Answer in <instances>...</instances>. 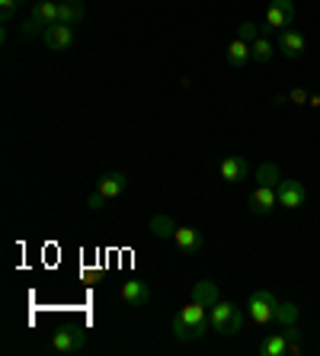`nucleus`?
<instances>
[{
	"mask_svg": "<svg viewBox=\"0 0 320 356\" xmlns=\"http://www.w3.org/2000/svg\"><path fill=\"white\" fill-rule=\"evenodd\" d=\"M276 305H279V298L272 296L269 289L250 292V302H246V308H250V321L260 324V327H266L269 321H276Z\"/></svg>",
	"mask_w": 320,
	"mask_h": 356,
	"instance_id": "obj_2",
	"label": "nucleus"
},
{
	"mask_svg": "<svg viewBox=\"0 0 320 356\" xmlns=\"http://www.w3.org/2000/svg\"><path fill=\"white\" fill-rule=\"evenodd\" d=\"M83 340H87V331L81 324H65V327H58L51 334V350L55 353H74V350L83 347Z\"/></svg>",
	"mask_w": 320,
	"mask_h": 356,
	"instance_id": "obj_4",
	"label": "nucleus"
},
{
	"mask_svg": "<svg viewBox=\"0 0 320 356\" xmlns=\"http://www.w3.org/2000/svg\"><path fill=\"white\" fill-rule=\"evenodd\" d=\"M295 0H272L269 10H266V19H263V29L266 33H282L288 26L295 23Z\"/></svg>",
	"mask_w": 320,
	"mask_h": 356,
	"instance_id": "obj_3",
	"label": "nucleus"
},
{
	"mask_svg": "<svg viewBox=\"0 0 320 356\" xmlns=\"http://www.w3.org/2000/svg\"><path fill=\"white\" fill-rule=\"evenodd\" d=\"M151 286L148 282H141V280H128L122 282V302L125 305H132V308H141V305H148L151 302Z\"/></svg>",
	"mask_w": 320,
	"mask_h": 356,
	"instance_id": "obj_11",
	"label": "nucleus"
},
{
	"mask_svg": "<svg viewBox=\"0 0 320 356\" xmlns=\"http://www.w3.org/2000/svg\"><path fill=\"white\" fill-rule=\"evenodd\" d=\"M276 206H279L276 186H263V183H256V190L250 193V212H253V216H269Z\"/></svg>",
	"mask_w": 320,
	"mask_h": 356,
	"instance_id": "obj_7",
	"label": "nucleus"
},
{
	"mask_svg": "<svg viewBox=\"0 0 320 356\" xmlns=\"http://www.w3.org/2000/svg\"><path fill=\"white\" fill-rule=\"evenodd\" d=\"M224 61H228L230 67H246L250 65V61H253V55H250V42H244V39H234L228 45V49H224Z\"/></svg>",
	"mask_w": 320,
	"mask_h": 356,
	"instance_id": "obj_15",
	"label": "nucleus"
},
{
	"mask_svg": "<svg viewBox=\"0 0 320 356\" xmlns=\"http://www.w3.org/2000/svg\"><path fill=\"white\" fill-rule=\"evenodd\" d=\"M83 17H87V7H83V0H58V23L77 26Z\"/></svg>",
	"mask_w": 320,
	"mask_h": 356,
	"instance_id": "obj_14",
	"label": "nucleus"
},
{
	"mask_svg": "<svg viewBox=\"0 0 320 356\" xmlns=\"http://www.w3.org/2000/svg\"><path fill=\"white\" fill-rule=\"evenodd\" d=\"M298 305H292V302H279L276 305V321L282 324V327H288V324H298Z\"/></svg>",
	"mask_w": 320,
	"mask_h": 356,
	"instance_id": "obj_22",
	"label": "nucleus"
},
{
	"mask_svg": "<svg viewBox=\"0 0 320 356\" xmlns=\"http://www.w3.org/2000/svg\"><path fill=\"white\" fill-rule=\"evenodd\" d=\"M276 42H279V51L285 58H301L304 49H308V39H304L298 29H282Z\"/></svg>",
	"mask_w": 320,
	"mask_h": 356,
	"instance_id": "obj_13",
	"label": "nucleus"
},
{
	"mask_svg": "<svg viewBox=\"0 0 320 356\" xmlns=\"http://www.w3.org/2000/svg\"><path fill=\"white\" fill-rule=\"evenodd\" d=\"M42 42L49 45L51 51H65L74 45V26H65V23H55L45 29V35H42Z\"/></svg>",
	"mask_w": 320,
	"mask_h": 356,
	"instance_id": "obj_8",
	"label": "nucleus"
},
{
	"mask_svg": "<svg viewBox=\"0 0 320 356\" xmlns=\"http://www.w3.org/2000/svg\"><path fill=\"white\" fill-rule=\"evenodd\" d=\"M218 174H221L224 183H240L250 177V164H246L240 154H230V158H224L221 164H218Z\"/></svg>",
	"mask_w": 320,
	"mask_h": 356,
	"instance_id": "obj_12",
	"label": "nucleus"
},
{
	"mask_svg": "<svg viewBox=\"0 0 320 356\" xmlns=\"http://www.w3.org/2000/svg\"><path fill=\"white\" fill-rule=\"evenodd\" d=\"M176 228H180V225L173 222L170 216H164V212L151 216V222H148V232H154L157 238H173V234H176Z\"/></svg>",
	"mask_w": 320,
	"mask_h": 356,
	"instance_id": "obj_17",
	"label": "nucleus"
},
{
	"mask_svg": "<svg viewBox=\"0 0 320 356\" xmlns=\"http://www.w3.org/2000/svg\"><path fill=\"white\" fill-rule=\"evenodd\" d=\"M260 353H263V356H285V353H288V337H285V331L263 337V343H260Z\"/></svg>",
	"mask_w": 320,
	"mask_h": 356,
	"instance_id": "obj_19",
	"label": "nucleus"
},
{
	"mask_svg": "<svg viewBox=\"0 0 320 356\" xmlns=\"http://www.w3.org/2000/svg\"><path fill=\"white\" fill-rule=\"evenodd\" d=\"M173 337H176V340H183V343H189V340H196V337H192V331H189V324L183 321L180 315L173 318Z\"/></svg>",
	"mask_w": 320,
	"mask_h": 356,
	"instance_id": "obj_24",
	"label": "nucleus"
},
{
	"mask_svg": "<svg viewBox=\"0 0 320 356\" xmlns=\"http://www.w3.org/2000/svg\"><path fill=\"white\" fill-rule=\"evenodd\" d=\"M256 183H263V186H279V183H282L279 164H272V161H263V164L256 167Z\"/></svg>",
	"mask_w": 320,
	"mask_h": 356,
	"instance_id": "obj_21",
	"label": "nucleus"
},
{
	"mask_svg": "<svg viewBox=\"0 0 320 356\" xmlns=\"http://www.w3.org/2000/svg\"><path fill=\"white\" fill-rule=\"evenodd\" d=\"M276 196H279L282 209H301L308 202V190L301 186V180H282L276 186Z\"/></svg>",
	"mask_w": 320,
	"mask_h": 356,
	"instance_id": "obj_6",
	"label": "nucleus"
},
{
	"mask_svg": "<svg viewBox=\"0 0 320 356\" xmlns=\"http://www.w3.org/2000/svg\"><path fill=\"white\" fill-rule=\"evenodd\" d=\"M208 321H212V331L221 334V337H234V334H240V327H244V312H240L234 302H214L212 308H208Z\"/></svg>",
	"mask_w": 320,
	"mask_h": 356,
	"instance_id": "obj_1",
	"label": "nucleus"
},
{
	"mask_svg": "<svg viewBox=\"0 0 320 356\" xmlns=\"http://www.w3.org/2000/svg\"><path fill=\"white\" fill-rule=\"evenodd\" d=\"M17 10H19V0H0V19L3 23H13Z\"/></svg>",
	"mask_w": 320,
	"mask_h": 356,
	"instance_id": "obj_26",
	"label": "nucleus"
},
{
	"mask_svg": "<svg viewBox=\"0 0 320 356\" xmlns=\"http://www.w3.org/2000/svg\"><path fill=\"white\" fill-rule=\"evenodd\" d=\"M106 202H109V199L103 196V193H99V190L87 196V209H90V212H99V209H106Z\"/></svg>",
	"mask_w": 320,
	"mask_h": 356,
	"instance_id": "obj_27",
	"label": "nucleus"
},
{
	"mask_svg": "<svg viewBox=\"0 0 320 356\" xmlns=\"http://www.w3.org/2000/svg\"><path fill=\"white\" fill-rule=\"evenodd\" d=\"M29 17H35L42 26H55L58 23V0H35Z\"/></svg>",
	"mask_w": 320,
	"mask_h": 356,
	"instance_id": "obj_16",
	"label": "nucleus"
},
{
	"mask_svg": "<svg viewBox=\"0 0 320 356\" xmlns=\"http://www.w3.org/2000/svg\"><path fill=\"white\" fill-rule=\"evenodd\" d=\"M250 55H253L256 65H266V61H272V55H276V42H272L269 35H260V39L250 45Z\"/></svg>",
	"mask_w": 320,
	"mask_h": 356,
	"instance_id": "obj_20",
	"label": "nucleus"
},
{
	"mask_svg": "<svg viewBox=\"0 0 320 356\" xmlns=\"http://www.w3.org/2000/svg\"><path fill=\"white\" fill-rule=\"evenodd\" d=\"M45 29H49V26H42L35 17H29V19H26V23H23V35H26V39H35V35H45Z\"/></svg>",
	"mask_w": 320,
	"mask_h": 356,
	"instance_id": "obj_25",
	"label": "nucleus"
},
{
	"mask_svg": "<svg viewBox=\"0 0 320 356\" xmlns=\"http://www.w3.org/2000/svg\"><path fill=\"white\" fill-rule=\"evenodd\" d=\"M96 190L112 202V199H119L125 190H128V177H125L122 170H106V174L96 180Z\"/></svg>",
	"mask_w": 320,
	"mask_h": 356,
	"instance_id": "obj_9",
	"label": "nucleus"
},
{
	"mask_svg": "<svg viewBox=\"0 0 320 356\" xmlns=\"http://www.w3.org/2000/svg\"><path fill=\"white\" fill-rule=\"evenodd\" d=\"M192 298H196V302H202L205 308H212L214 302H218V286H214L212 280H199L196 286H192Z\"/></svg>",
	"mask_w": 320,
	"mask_h": 356,
	"instance_id": "obj_18",
	"label": "nucleus"
},
{
	"mask_svg": "<svg viewBox=\"0 0 320 356\" xmlns=\"http://www.w3.org/2000/svg\"><path fill=\"white\" fill-rule=\"evenodd\" d=\"M260 35H263V26H260V23H253V19H244V23L237 26V39L250 42V45H253V42L260 39Z\"/></svg>",
	"mask_w": 320,
	"mask_h": 356,
	"instance_id": "obj_23",
	"label": "nucleus"
},
{
	"mask_svg": "<svg viewBox=\"0 0 320 356\" xmlns=\"http://www.w3.org/2000/svg\"><path fill=\"white\" fill-rule=\"evenodd\" d=\"M173 244L183 250V254H199V250L205 248V238L199 228H189V225H180L176 234H173Z\"/></svg>",
	"mask_w": 320,
	"mask_h": 356,
	"instance_id": "obj_10",
	"label": "nucleus"
},
{
	"mask_svg": "<svg viewBox=\"0 0 320 356\" xmlns=\"http://www.w3.org/2000/svg\"><path fill=\"white\" fill-rule=\"evenodd\" d=\"M180 318L189 324V331H192V337H196V340L205 337V331L212 327V321H208V308L202 305V302H196V298H192L189 305L180 308Z\"/></svg>",
	"mask_w": 320,
	"mask_h": 356,
	"instance_id": "obj_5",
	"label": "nucleus"
},
{
	"mask_svg": "<svg viewBox=\"0 0 320 356\" xmlns=\"http://www.w3.org/2000/svg\"><path fill=\"white\" fill-rule=\"evenodd\" d=\"M292 103L304 106V103H311V93H304V90H292Z\"/></svg>",
	"mask_w": 320,
	"mask_h": 356,
	"instance_id": "obj_28",
	"label": "nucleus"
}]
</instances>
